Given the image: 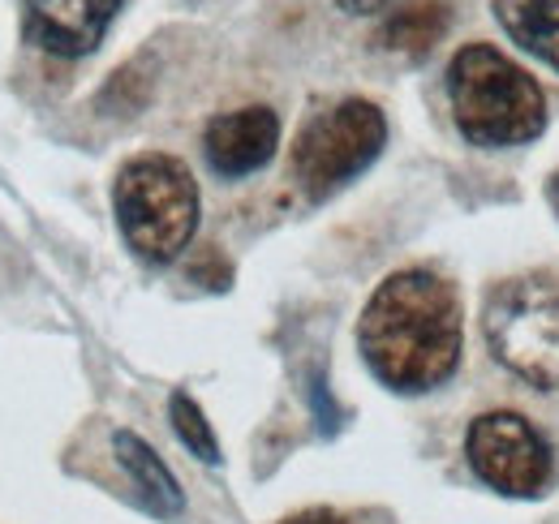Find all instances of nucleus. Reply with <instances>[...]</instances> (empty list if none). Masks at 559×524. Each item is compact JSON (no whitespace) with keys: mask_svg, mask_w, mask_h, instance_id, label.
Returning <instances> with one entry per match:
<instances>
[{"mask_svg":"<svg viewBox=\"0 0 559 524\" xmlns=\"http://www.w3.org/2000/svg\"><path fill=\"white\" fill-rule=\"evenodd\" d=\"M121 0H22V17H26V39L52 57H91L112 17H117Z\"/></svg>","mask_w":559,"mask_h":524,"instance_id":"obj_7","label":"nucleus"},{"mask_svg":"<svg viewBox=\"0 0 559 524\" xmlns=\"http://www.w3.org/2000/svg\"><path fill=\"white\" fill-rule=\"evenodd\" d=\"M112 211L126 246L151 266L173 262L199 228V186L177 155L146 151L121 164L112 181Z\"/></svg>","mask_w":559,"mask_h":524,"instance_id":"obj_3","label":"nucleus"},{"mask_svg":"<svg viewBox=\"0 0 559 524\" xmlns=\"http://www.w3.org/2000/svg\"><path fill=\"white\" fill-rule=\"evenodd\" d=\"M112 452L121 460V468L134 477L139 495L159 512V516H177V512L186 508V495H181L177 477L168 473V464L155 456L134 430H117V434H112Z\"/></svg>","mask_w":559,"mask_h":524,"instance_id":"obj_10","label":"nucleus"},{"mask_svg":"<svg viewBox=\"0 0 559 524\" xmlns=\"http://www.w3.org/2000/svg\"><path fill=\"white\" fill-rule=\"evenodd\" d=\"M483 335L516 379L559 392V275L530 271L495 284L483 306Z\"/></svg>","mask_w":559,"mask_h":524,"instance_id":"obj_4","label":"nucleus"},{"mask_svg":"<svg viewBox=\"0 0 559 524\" xmlns=\"http://www.w3.org/2000/svg\"><path fill=\"white\" fill-rule=\"evenodd\" d=\"M280 146V117L272 108L254 104V108H237V112H224L215 117L207 130H203V155L207 164L237 181V177H250L259 172Z\"/></svg>","mask_w":559,"mask_h":524,"instance_id":"obj_8","label":"nucleus"},{"mask_svg":"<svg viewBox=\"0 0 559 524\" xmlns=\"http://www.w3.org/2000/svg\"><path fill=\"white\" fill-rule=\"evenodd\" d=\"M284 524H345V521L332 516V512H301V516H288Z\"/></svg>","mask_w":559,"mask_h":524,"instance_id":"obj_13","label":"nucleus"},{"mask_svg":"<svg viewBox=\"0 0 559 524\" xmlns=\"http://www.w3.org/2000/svg\"><path fill=\"white\" fill-rule=\"evenodd\" d=\"M452 121L474 146H521L547 130L543 86L490 44H469L448 66Z\"/></svg>","mask_w":559,"mask_h":524,"instance_id":"obj_2","label":"nucleus"},{"mask_svg":"<svg viewBox=\"0 0 559 524\" xmlns=\"http://www.w3.org/2000/svg\"><path fill=\"white\" fill-rule=\"evenodd\" d=\"M168 417H173V430H177V439L186 443V452H194L203 464H215V460H219V443H215V430H211L207 413H203L190 395L173 392Z\"/></svg>","mask_w":559,"mask_h":524,"instance_id":"obj_12","label":"nucleus"},{"mask_svg":"<svg viewBox=\"0 0 559 524\" xmlns=\"http://www.w3.org/2000/svg\"><path fill=\"white\" fill-rule=\"evenodd\" d=\"M388 142V121L370 99H345L306 121L293 142V177L314 202L361 177Z\"/></svg>","mask_w":559,"mask_h":524,"instance_id":"obj_5","label":"nucleus"},{"mask_svg":"<svg viewBox=\"0 0 559 524\" xmlns=\"http://www.w3.org/2000/svg\"><path fill=\"white\" fill-rule=\"evenodd\" d=\"M495 17L512 44L559 69V0H495Z\"/></svg>","mask_w":559,"mask_h":524,"instance_id":"obj_9","label":"nucleus"},{"mask_svg":"<svg viewBox=\"0 0 559 524\" xmlns=\"http://www.w3.org/2000/svg\"><path fill=\"white\" fill-rule=\"evenodd\" d=\"M448 26H452L448 0H414L379 26V48L401 57H426L448 35Z\"/></svg>","mask_w":559,"mask_h":524,"instance_id":"obj_11","label":"nucleus"},{"mask_svg":"<svg viewBox=\"0 0 559 524\" xmlns=\"http://www.w3.org/2000/svg\"><path fill=\"white\" fill-rule=\"evenodd\" d=\"M357 344L374 379L392 392L414 395L448 383L461 361L456 288L426 266L388 275L361 310Z\"/></svg>","mask_w":559,"mask_h":524,"instance_id":"obj_1","label":"nucleus"},{"mask_svg":"<svg viewBox=\"0 0 559 524\" xmlns=\"http://www.w3.org/2000/svg\"><path fill=\"white\" fill-rule=\"evenodd\" d=\"M345 13H374V9H383L388 0H336Z\"/></svg>","mask_w":559,"mask_h":524,"instance_id":"obj_14","label":"nucleus"},{"mask_svg":"<svg viewBox=\"0 0 559 524\" xmlns=\"http://www.w3.org/2000/svg\"><path fill=\"white\" fill-rule=\"evenodd\" d=\"M547 198H551V206H556V215H559V172L551 177V190H547Z\"/></svg>","mask_w":559,"mask_h":524,"instance_id":"obj_15","label":"nucleus"},{"mask_svg":"<svg viewBox=\"0 0 559 524\" xmlns=\"http://www.w3.org/2000/svg\"><path fill=\"white\" fill-rule=\"evenodd\" d=\"M465 456L503 495H543L551 481V443L521 413H483L465 434Z\"/></svg>","mask_w":559,"mask_h":524,"instance_id":"obj_6","label":"nucleus"}]
</instances>
